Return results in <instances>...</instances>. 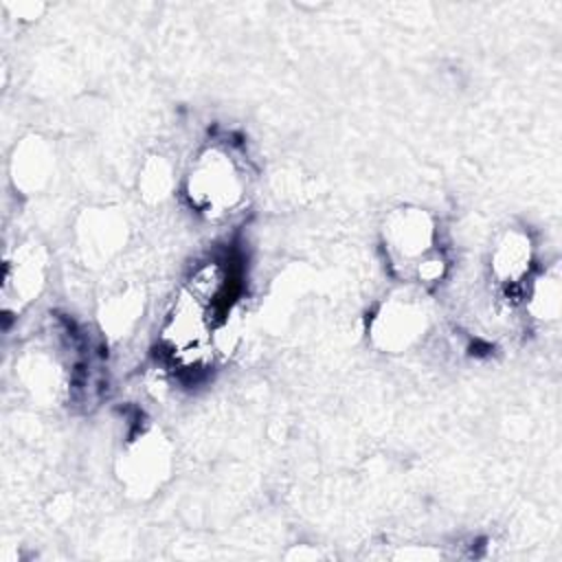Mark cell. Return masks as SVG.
I'll use <instances>...</instances> for the list:
<instances>
[{"mask_svg":"<svg viewBox=\"0 0 562 562\" xmlns=\"http://www.w3.org/2000/svg\"><path fill=\"white\" fill-rule=\"evenodd\" d=\"M215 325L217 316L182 288L165 316L162 345L173 362L182 367L200 364L211 351Z\"/></svg>","mask_w":562,"mask_h":562,"instance_id":"cell-2","label":"cell"},{"mask_svg":"<svg viewBox=\"0 0 562 562\" xmlns=\"http://www.w3.org/2000/svg\"><path fill=\"white\" fill-rule=\"evenodd\" d=\"M435 220L419 206L393 209L382 224V241L391 263L413 274V268L435 252Z\"/></svg>","mask_w":562,"mask_h":562,"instance_id":"cell-4","label":"cell"},{"mask_svg":"<svg viewBox=\"0 0 562 562\" xmlns=\"http://www.w3.org/2000/svg\"><path fill=\"white\" fill-rule=\"evenodd\" d=\"M46 279V257L35 244L20 246L4 266V299L18 307L33 301Z\"/></svg>","mask_w":562,"mask_h":562,"instance_id":"cell-6","label":"cell"},{"mask_svg":"<svg viewBox=\"0 0 562 562\" xmlns=\"http://www.w3.org/2000/svg\"><path fill=\"white\" fill-rule=\"evenodd\" d=\"M492 274L503 285L522 283L533 266V246L525 231H507L492 250Z\"/></svg>","mask_w":562,"mask_h":562,"instance_id":"cell-7","label":"cell"},{"mask_svg":"<svg viewBox=\"0 0 562 562\" xmlns=\"http://www.w3.org/2000/svg\"><path fill=\"white\" fill-rule=\"evenodd\" d=\"M443 272H446V259L439 252H430L413 268V277L419 283H435L443 277Z\"/></svg>","mask_w":562,"mask_h":562,"instance_id":"cell-14","label":"cell"},{"mask_svg":"<svg viewBox=\"0 0 562 562\" xmlns=\"http://www.w3.org/2000/svg\"><path fill=\"white\" fill-rule=\"evenodd\" d=\"M244 176L228 151L204 149L187 176V198L191 206L211 217L231 213L244 198Z\"/></svg>","mask_w":562,"mask_h":562,"instance_id":"cell-1","label":"cell"},{"mask_svg":"<svg viewBox=\"0 0 562 562\" xmlns=\"http://www.w3.org/2000/svg\"><path fill=\"white\" fill-rule=\"evenodd\" d=\"M143 312V296L134 290L112 296L101 312L103 329L112 336H125L138 321Z\"/></svg>","mask_w":562,"mask_h":562,"instance_id":"cell-12","label":"cell"},{"mask_svg":"<svg viewBox=\"0 0 562 562\" xmlns=\"http://www.w3.org/2000/svg\"><path fill=\"white\" fill-rule=\"evenodd\" d=\"M81 250L90 259H108L114 250H119L123 235H125V224L112 215H92L88 217V224L81 226Z\"/></svg>","mask_w":562,"mask_h":562,"instance_id":"cell-10","label":"cell"},{"mask_svg":"<svg viewBox=\"0 0 562 562\" xmlns=\"http://www.w3.org/2000/svg\"><path fill=\"white\" fill-rule=\"evenodd\" d=\"M428 329V307L413 288L389 294L371 318L369 334L378 349L400 353L413 347Z\"/></svg>","mask_w":562,"mask_h":562,"instance_id":"cell-3","label":"cell"},{"mask_svg":"<svg viewBox=\"0 0 562 562\" xmlns=\"http://www.w3.org/2000/svg\"><path fill=\"white\" fill-rule=\"evenodd\" d=\"M560 307H562V283H560V272L553 268L531 281L527 290V310L533 318L549 323L560 316Z\"/></svg>","mask_w":562,"mask_h":562,"instance_id":"cell-11","label":"cell"},{"mask_svg":"<svg viewBox=\"0 0 562 562\" xmlns=\"http://www.w3.org/2000/svg\"><path fill=\"white\" fill-rule=\"evenodd\" d=\"M53 169V156L40 138H29L15 149L13 156V180L24 191L40 189Z\"/></svg>","mask_w":562,"mask_h":562,"instance_id":"cell-9","label":"cell"},{"mask_svg":"<svg viewBox=\"0 0 562 562\" xmlns=\"http://www.w3.org/2000/svg\"><path fill=\"white\" fill-rule=\"evenodd\" d=\"M231 285H233L231 266H226L224 261H206L193 270L184 290L217 316L220 307L231 296Z\"/></svg>","mask_w":562,"mask_h":562,"instance_id":"cell-8","label":"cell"},{"mask_svg":"<svg viewBox=\"0 0 562 562\" xmlns=\"http://www.w3.org/2000/svg\"><path fill=\"white\" fill-rule=\"evenodd\" d=\"M171 169L169 165L158 156V158H151L145 167H143V173H140V180H138V187L143 191V195L151 202L156 200H162L165 195H169V189H171Z\"/></svg>","mask_w":562,"mask_h":562,"instance_id":"cell-13","label":"cell"},{"mask_svg":"<svg viewBox=\"0 0 562 562\" xmlns=\"http://www.w3.org/2000/svg\"><path fill=\"white\" fill-rule=\"evenodd\" d=\"M171 450L167 439L158 430L138 435L123 452L119 463V476L123 485L136 494H151L169 476Z\"/></svg>","mask_w":562,"mask_h":562,"instance_id":"cell-5","label":"cell"}]
</instances>
